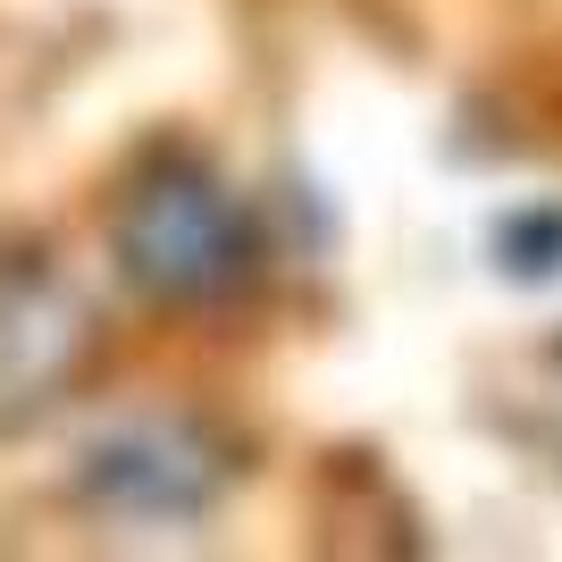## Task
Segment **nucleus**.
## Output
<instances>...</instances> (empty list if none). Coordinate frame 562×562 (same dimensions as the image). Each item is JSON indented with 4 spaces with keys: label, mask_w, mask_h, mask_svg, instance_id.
Masks as SVG:
<instances>
[{
    "label": "nucleus",
    "mask_w": 562,
    "mask_h": 562,
    "mask_svg": "<svg viewBox=\"0 0 562 562\" xmlns=\"http://www.w3.org/2000/svg\"><path fill=\"white\" fill-rule=\"evenodd\" d=\"M110 260L143 303L218 311L260 278V218L202 151H151L110 211Z\"/></svg>",
    "instance_id": "1"
},
{
    "label": "nucleus",
    "mask_w": 562,
    "mask_h": 562,
    "mask_svg": "<svg viewBox=\"0 0 562 562\" xmlns=\"http://www.w3.org/2000/svg\"><path fill=\"white\" fill-rule=\"evenodd\" d=\"M235 462L193 420H135L85 453V504L110 520H193L227 495Z\"/></svg>",
    "instance_id": "2"
},
{
    "label": "nucleus",
    "mask_w": 562,
    "mask_h": 562,
    "mask_svg": "<svg viewBox=\"0 0 562 562\" xmlns=\"http://www.w3.org/2000/svg\"><path fill=\"white\" fill-rule=\"evenodd\" d=\"M93 352L76 285L34 252H0V428L34 420Z\"/></svg>",
    "instance_id": "3"
},
{
    "label": "nucleus",
    "mask_w": 562,
    "mask_h": 562,
    "mask_svg": "<svg viewBox=\"0 0 562 562\" xmlns=\"http://www.w3.org/2000/svg\"><path fill=\"white\" fill-rule=\"evenodd\" d=\"M495 252H504V269H513V278H562V211L546 202V211L504 218Z\"/></svg>",
    "instance_id": "4"
}]
</instances>
